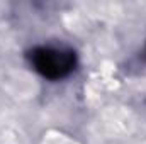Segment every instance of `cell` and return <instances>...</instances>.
I'll use <instances>...</instances> for the list:
<instances>
[{"mask_svg":"<svg viewBox=\"0 0 146 144\" xmlns=\"http://www.w3.org/2000/svg\"><path fill=\"white\" fill-rule=\"evenodd\" d=\"M31 61L37 71L49 80L66 76L75 66V53L58 48H37L31 53Z\"/></svg>","mask_w":146,"mask_h":144,"instance_id":"1","label":"cell"}]
</instances>
